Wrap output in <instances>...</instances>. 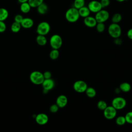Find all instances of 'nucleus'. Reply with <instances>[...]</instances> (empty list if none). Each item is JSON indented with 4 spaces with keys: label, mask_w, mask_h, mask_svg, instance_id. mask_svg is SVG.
I'll return each mask as SVG.
<instances>
[{
    "label": "nucleus",
    "mask_w": 132,
    "mask_h": 132,
    "mask_svg": "<svg viewBox=\"0 0 132 132\" xmlns=\"http://www.w3.org/2000/svg\"><path fill=\"white\" fill-rule=\"evenodd\" d=\"M37 8V11L40 14H44L46 13L48 9L47 5L44 3H42V4H41Z\"/></svg>",
    "instance_id": "f3484780"
},
{
    "label": "nucleus",
    "mask_w": 132,
    "mask_h": 132,
    "mask_svg": "<svg viewBox=\"0 0 132 132\" xmlns=\"http://www.w3.org/2000/svg\"><path fill=\"white\" fill-rule=\"evenodd\" d=\"M44 0H28V2L32 8H37L39 5L43 3Z\"/></svg>",
    "instance_id": "a878e982"
},
{
    "label": "nucleus",
    "mask_w": 132,
    "mask_h": 132,
    "mask_svg": "<svg viewBox=\"0 0 132 132\" xmlns=\"http://www.w3.org/2000/svg\"><path fill=\"white\" fill-rule=\"evenodd\" d=\"M18 2L20 3H24V2H28V0H18Z\"/></svg>",
    "instance_id": "58836bf2"
},
{
    "label": "nucleus",
    "mask_w": 132,
    "mask_h": 132,
    "mask_svg": "<svg viewBox=\"0 0 132 132\" xmlns=\"http://www.w3.org/2000/svg\"><path fill=\"white\" fill-rule=\"evenodd\" d=\"M100 2L103 8L107 7L110 4V0H100Z\"/></svg>",
    "instance_id": "473e14b6"
},
{
    "label": "nucleus",
    "mask_w": 132,
    "mask_h": 132,
    "mask_svg": "<svg viewBox=\"0 0 132 132\" xmlns=\"http://www.w3.org/2000/svg\"><path fill=\"white\" fill-rule=\"evenodd\" d=\"M35 120L37 124L40 125L46 124L48 121V117L45 113H40L36 115Z\"/></svg>",
    "instance_id": "9b49d317"
},
{
    "label": "nucleus",
    "mask_w": 132,
    "mask_h": 132,
    "mask_svg": "<svg viewBox=\"0 0 132 132\" xmlns=\"http://www.w3.org/2000/svg\"><path fill=\"white\" fill-rule=\"evenodd\" d=\"M116 123L118 125H119V126H122L124 125L126 123L125 116H120L116 118Z\"/></svg>",
    "instance_id": "cd10ccee"
},
{
    "label": "nucleus",
    "mask_w": 132,
    "mask_h": 132,
    "mask_svg": "<svg viewBox=\"0 0 132 132\" xmlns=\"http://www.w3.org/2000/svg\"><path fill=\"white\" fill-rule=\"evenodd\" d=\"M21 26L24 28H30L34 25V21L29 18H25L21 23Z\"/></svg>",
    "instance_id": "2eb2a0df"
},
{
    "label": "nucleus",
    "mask_w": 132,
    "mask_h": 132,
    "mask_svg": "<svg viewBox=\"0 0 132 132\" xmlns=\"http://www.w3.org/2000/svg\"><path fill=\"white\" fill-rule=\"evenodd\" d=\"M78 10L74 7L69 8L65 12V18L67 21L70 23L77 22L79 18Z\"/></svg>",
    "instance_id": "f257e3e1"
},
{
    "label": "nucleus",
    "mask_w": 132,
    "mask_h": 132,
    "mask_svg": "<svg viewBox=\"0 0 132 132\" xmlns=\"http://www.w3.org/2000/svg\"><path fill=\"white\" fill-rule=\"evenodd\" d=\"M111 105L117 110H121L125 107L126 105V101L123 97L117 96L112 100Z\"/></svg>",
    "instance_id": "423d86ee"
},
{
    "label": "nucleus",
    "mask_w": 132,
    "mask_h": 132,
    "mask_svg": "<svg viewBox=\"0 0 132 132\" xmlns=\"http://www.w3.org/2000/svg\"><path fill=\"white\" fill-rule=\"evenodd\" d=\"M97 23V22L95 17L90 15H89L88 16L85 18L84 19V24L89 28H93L95 27Z\"/></svg>",
    "instance_id": "f8f14e48"
},
{
    "label": "nucleus",
    "mask_w": 132,
    "mask_h": 132,
    "mask_svg": "<svg viewBox=\"0 0 132 132\" xmlns=\"http://www.w3.org/2000/svg\"><path fill=\"white\" fill-rule=\"evenodd\" d=\"M85 93L87 95V96L90 98H93L95 96L96 94V90H95L94 88H93V87H87Z\"/></svg>",
    "instance_id": "4be33fe9"
},
{
    "label": "nucleus",
    "mask_w": 132,
    "mask_h": 132,
    "mask_svg": "<svg viewBox=\"0 0 132 132\" xmlns=\"http://www.w3.org/2000/svg\"><path fill=\"white\" fill-rule=\"evenodd\" d=\"M59 56V52L58 50L53 49L50 53V57L52 60L57 59Z\"/></svg>",
    "instance_id": "bb28decb"
},
{
    "label": "nucleus",
    "mask_w": 132,
    "mask_h": 132,
    "mask_svg": "<svg viewBox=\"0 0 132 132\" xmlns=\"http://www.w3.org/2000/svg\"><path fill=\"white\" fill-rule=\"evenodd\" d=\"M87 87L88 85L87 83L82 80H76L73 84V89L78 93L85 92Z\"/></svg>",
    "instance_id": "1a4fd4ad"
},
{
    "label": "nucleus",
    "mask_w": 132,
    "mask_h": 132,
    "mask_svg": "<svg viewBox=\"0 0 132 132\" xmlns=\"http://www.w3.org/2000/svg\"><path fill=\"white\" fill-rule=\"evenodd\" d=\"M23 17L21 14H17L14 16V22L19 23L21 24L22 20H23Z\"/></svg>",
    "instance_id": "72a5a7b5"
},
{
    "label": "nucleus",
    "mask_w": 132,
    "mask_h": 132,
    "mask_svg": "<svg viewBox=\"0 0 132 132\" xmlns=\"http://www.w3.org/2000/svg\"><path fill=\"white\" fill-rule=\"evenodd\" d=\"M85 6V0H74L73 2V7L79 9L82 7Z\"/></svg>",
    "instance_id": "b1692460"
},
{
    "label": "nucleus",
    "mask_w": 132,
    "mask_h": 132,
    "mask_svg": "<svg viewBox=\"0 0 132 132\" xmlns=\"http://www.w3.org/2000/svg\"><path fill=\"white\" fill-rule=\"evenodd\" d=\"M6 29V25L4 21H0V32H4Z\"/></svg>",
    "instance_id": "f704fd0d"
},
{
    "label": "nucleus",
    "mask_w": 132,
    "mask_h": 132,
    "mask_svg": "<svg viewBox=\"0 0 132 132\" xmlns=\"http://www.w3.org/2000/svg\"><path fill=\"white\" fill-rule=\"evenodd\" d=\"M29 78L32 83L37 85H41L44 80L43 73L38 71L32 72L30 74Z\"/></svg>",
    "instance_id": "7ed1b4c3"
},
{
    "label": "nucleus",
    "mask_w": 132,
    "mask_h": 132,
    "mask_svg": "<svg viewBox=\"0 0 132 132\" xmlns=\"http://www.w3.org/2000/svg\"><path fill=\"white\" fill-rule=\"evenodd\" d=\"M114 42L116 44L120 45L122 43V40L120 38V37L119 38H114Z\"/></svg>",
    "instance_id": "e433bc0d"
},
{
    "label": "nucleus",
    "mask_w": 132,
    "mask_h": 132,
    "mask_svg": "<svg viewBox=\"0 0 132 132\" xmlns=\"http://www.w3.org/2000/svg\"><path fill=\"white\" fill-rule=\"evenodd\" d=\"M117 2H120V3H121V2H123L124 1H125L126 0H116Z\"/></svg>",
    "instance_id": "a19ab883"
},
{
    "label": "nucleus",
    "mask_w": 132,
    "mask_h": 132,
    "mask_svg": "<svg viewBox=\"0 0 132 132\" xmlns=\"http://www.w3.org/2000/svg\"><path fill=\"white\" fill-rule=\"evenodd\" d=\"M88 7L91 12L95 13L103 9L100 2L96 0H92L90 1L88 3Z\"/></svg>",
    "instance_id": "9d476101"
},
{
    "label": "nucleus",
    "mask_w": 132,
    "mask_h": 132,
    "mask_svg": "<svg viewBox=\"0 0 132 132\" xmlns=\"http://www.w3.org/2000/svg\"><path fill=\"white\" fill-rule=\"evenodd\" d=\"M117 109L112 105L107 106V107L103 110V115L104 117L108 120H112L114 119L117 113Z\"/></svg>",
    "instance_id": "6e6552de"
},
{
    "label": "nucleus",
    "mask_w": 132,
    "mask_h": 132,
    "mask_svg": "<svg viewBox=\"0 0 132 132\" xmlns=\"http://www.w3.org/2000/svg\"><path fill=\"white\" fill-rule=\"evenodd\" d=\"M108 32L113 39L119 38L122 34V29L118 23H112L108 27Z\"/></svg>",
    "instance_id": "f03ea898"
},
{
    "label": "nucleus",
    "mask_w": 132,
    "mask_h": 132,
    "mask_svg": "<svg viewBox=\"0 0 132 132\" xmlns=\"http://www.w3.org/2000/svg\"><path fill=\"white\" fill-rule=\"evenodd\" d=\"M31 6L28 2L21 3L20 5V10L24 13H28L31 9Z\"/></svg>",
    "instance_id": "a211bd4d"
},
{
    "label": "nucleus",
    "mask_w": 132,
    "mask_h": 132,
    "mask_svg": "<svg viewBox=\"0 0 132 132\" xmlns=\"http://www.w3.org/2000/svg\"><path fill=\"white\" fill-rule=\"evenodd\" d=\"M36 42L40 46H44L47 43V39L44 35H38L36 37Z\"/></svg>",
    "instance_id": "6ab92c4d"
},
{
    "label": "nucleus",
    "mask_w": 132,
    "mask_h": 132,
    "mask_svg": "<svg viewBox=\"0 0 132 132\" xmlns=\"http://www.w3.org/2000/svg\"><path fill=\"white\" fill-rule=\"evenodd\" d=\"M43 89L50 91L53 89L55 86V82L51 78L48 79H44L42 84H41Z\"/></svg>",
    "instance_id": "4468645a"
},
{
    "label": "nucleus",
    "mask_w": 132,
    "mask_h": 132,
    "mask_svg": "<svg viewBox=\"0 0 132 132\" xmlns=\"http://www.w3.org/2000/svg\"><path fill=\"white\" fill-rule=\"evenodd\" d=\"M48 91H48V90H45V89H43V93H44V94H46L47 93H48Z\"/></svg>",
    "instance_id": "ea45409f"
},
{
    "label": "nucleus",
    "mask_w": 132,
    "mask_h": 132,
    "mask_svg": "<svg viewBox=\"0 0 132 132\" xmlns=\"http://www.w3.org/2000/svg\"><path fill=\"white\" fill-rule=\"evenodd\" d=\"M94 17L97 22L104 23L108 20L109 18V13L107 10L102 9L95 13Z\"/></svg>",
    "instance_id": "0eeeda50"
},
{
    "label": "nucleus",
    "mask_w": 132,
    "mask_h": 132,
    "mask_svg": "<svg viewBox=\"0 0 132 132\" xmlns=\"http://www.w3.org/2000/svg\"><path fill=\"white\" fill-rule=\"evenodd\" d=\"M51 29V26L48 23L45 21L40 22L37 27V33L38 35L45 36L48 34Z\"/></svg>",
    "instance_id": "39448f33"
},
{
    "label": "nucleus",
    "mask_w": 132,
    "mask_h": 132,
    "mask_svg": "<svg viewBox=\"0 0 132 132\" xmlns=\"http://www.w3.org/2000/svg\"><path fill=\"white\" fill-rule=\"evenodd\" d=\"M50 44L53 49L58 50L62 45V38L58 34L53 35L50 38Z\"/></svg>",
    "instance_id": "20e7f679"
},
{
    "label": "nucleus",
    "mask_w": 132,
    "mask_h": 132,
    "mask_svg": "<svg viewBox=\"0 0 132 132\" xmlns=\"http://www.w3.org/2000/svg\"><path fill=\"white\" fill-rule=\"evenodd\" d=\"M127 36L129 39L132 40V28L128 30L127 32Z\"/></svg>",
    "instance_id": "4c0bfd02"
},
{
    "label": "nucleus",
    "mask_w": 132,
    "mask_h": 132,
    "mask_svg": "<svg viewBox=\"0 0 132 132\" xmlns=\"http://www.w3.org/2000/svg\"><path fill=\"white\" fill-rule=\"evenodd\" d=\"M43 74L44 79H48L52 77V73L50 71H45L43 73Z\"/></svg>",
    "instance_id": "c9c22d12"
},
{
    "label": "nucleus",
    "mask_w": 132,
    "mask_h": 132,
    "mask_svg": "<svg viewBox=\"0 0 132 132\" xmlns=\"http://www.w3.org/2000/svg\"><path fill=\"white\" fill-rule=\"evenodd\" d=\"M78 10L79 16L84 18L90 15L91 13V11H90L88 6H84Z\"/></svg>",
    "instance_id": "dca6fc26"
},
{
    "label": "nucleus",
    "mask_w": 132,
    "mask_h": 132,
    "mask_svg": "<svg viewBox=\"0 0 132 132\" xmlns=\"http://www.w3.org/2000/svg\"><path fill=\"white\" fill-rule=\"evenodd\" d=\"M122 19V15L119 13H114L112 18H111V21L112 23H119L121 22Z\"/></svg>",
    "instance_id": "393cba45"
},
{
    "label": "nucleus",
    "mask_w": 132,
    "mask_h": 132,
    "mask_svg": "<svg viewBox=\"0 0 132 132\" xmlns=\"http://www.w3.org/2000/svg\"><path fill=\"white\" fill-rule=\"evenodd\" d=\"M21 25L20 23L16 22H14L11 25V30L12 32L16 33L18 32L21 28Z\"/></svg>",
    "instance_id": "5701e85b"
},
{
    "label": "nucleus",
    "mask_w": 132,
    "mask_h": 132,
    "mask_svg": "<svg viewBox=\"0 0 132 132\" xmlns=\"http://www.w3.org/2000/svg\"><path fill=\"white\" fill-rule=\"evenodd\" d=\"M119 88L122 92H128L131 89V86L128 82H123L120 85Z\"/></svg>",
    "instance_id": "aec40b11"
},
{
    "label": "nucleus",
    "mask_w": 132,
    "mask_h": 132,
    "mask_svg": "<svg viewBox=\"0 0 132 132\" xmlns=\"http://www.w3.org/2000/svg\"><path fill=\"white\" fill-rule=\"evenodd\" d=\"M97 107L100 110L103 111L107 107V104L105 101L100 100L97 103Z\"/></svg>",
    "instance_id": "c756f323"
},
{
    "label": "nucleus",
    "mask_w": 132,
    "mask_h": 132,
    "mask_svg": "<svg viewBox=\"0 0 132 132\" xmlns=\"http://www.w3.org/2000/svg\"><path fill=\"white\" fill-rule=\"evenodd\" d=\"M59 108V107H58V106L56 104H55L52 105L50 106V110L52 113H56L58 111Z\"/></svg>",
    "instance_id": "2f4dec72"
},
{
    "label": "nucleus",
    "mask_w": 132,
    "mask_h": 132,
    "mask_svg": "<svg viewBox=\"0 0 132 132\" xmlns=\"http://www.w3.org/2000/svg\"><path fill=\"white\" fill-rule=\"evenodd\" d=\"M68 100L67 97L63 94L59 95L56 101V104L60 108H64L68 104Z\"/></svg>",
    "instance_id": "ddd939ff"
},
{
    "label": "nucleus",
    "mask_w": 132,
    "mask_h": 132,
    "mask_svg": "<svg viewBox=\"0 0 132 132\" xmlns=\"http://www.w3.org/2000/svg\"><path fill=\"white\" fill-rule=\"evenodd\" d=\"M95 27L96 30L100 33L103 32L105 29V25L104 24V23L97 22L95 26Z\"/></svg>",
    "instance_id": "c85d7f7f"
},
{
    "label": "nucleus",
    "mask_w": 132,
    "mask_h": 132,
    "mask_svg": "<svg viewBox=\"0 0 132 132\" xmlns=\"http://www.w3.org/2000/svg\"><path fill=\"white\" fill-rule=\"evenodd\" d=\"M125 118L126 123L132 124V111L127 112L125 116Z\"/></svg>",
    "instance_id": "7c9ffc66"
},
{
    "label": "nucleus",
    "mask_w": 132,
    "mask_h": 132,
    "mask_svg": "<svg viewBox=\"0 0 132 132\" xmlns=\"http://www.w3.org/2000/svg\"><path fill=\"white\" fill-rule=\"evenodd\" d=\"M9 15L8 11L4 8H0V21H4Z\"/></svg>",
    "instance_id": "412c9836"
}]
</instances>
